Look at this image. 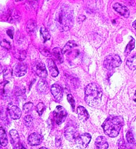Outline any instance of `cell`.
<instances>
[{
  "mask_svg": "<svg viewBox=\"0 0 136 149\" xmlns=\"http://www.w3.org/2000/svg\"><path fill=\"white\" fill-rule=\"evenodd\" d=\"M74 22V13L72 8L67 5L61 6L55 17L56 25L58 30L61 32L70 30Z\"/></svg>",
  "mask_w": 136,
  "mask_h": 149,
  "instance_id": "6da1fadb",
  "label": "cell"
},
{
  "mask_svg": "<svg viewBox=\"0 0 136 149\" xmlns=\"http://www.w3.org/2000/svg\"><path fill=\"white\" fill-rule=\"evenodd\" d=\"M102 91L96 83H91L85 88V101L91 107H97L101 102Z\"/></svg>",
  "mask_w": 136,
  "mask_h": 149,
  "instance_id": "7a4b0ae2",
  "label": "cell"
},
{
  "mask_svg": "<svg viewBox=\"0 0 136 149\" xmlns=\"http://www.w3.org/2000/svg\"><path fill=\"white\" fill-rule=\"evenodd\" d=\"M123 123L124 120L121 116H110L105 120L102 126L105 134L110 137H116L119 134Z\"/></svg>",
  "mask_w": 136,
  "mask_h": 149,
  "instance_id": "3957f363",
  "label": "cell"
},
{
  "mask_svg": "<svg viewBox=\"0 0 136 149\" xmlns=\"http://www.w3.org/2000/svg\"><path fill=\"white\" fill-rule=\"evenodd\" d=\"M64 134L67 140L70 141H75L78 136V128L77 123L72 120L68 122L64 128Z\"/></svg>",
  "mask_w": 136,
  "mask_h": 149,
  "instance_id": "277c9868",
  "label": "cell"
},
{
  "mask_svg": "<svg viewBox=\"0 0 136 149\" xmlns=\"http://www.w3.org/2000/svg\"><path fill=\"white\" fill-rule=\"evenodd\" d=\"M121 64V60L119 55L111 54L108 55L105 59L103 65L108 70H112L119 67Z\"/></svg>",
  "mask_w": 136,
  "mask_h": 149,
  "instance_id": "5b68a950",
  "label": "cell"
},
{
  "mask_svg": "<svg viewBox=\"0 0 136 149\" xmlns=\"http://www.w3.org/2000/svg\"><path fill=\"white\" fill-rule=\"evenodd\" d=\"M32 70L33 72L41 78H46L47 76V71L45 64L40 61H35L32 64Z\"/></svg>",
  "mask_w": 136,
  "mask_h": 149,
  "instance_id": "8992f818",
  "label": "cell"
},
{
  "mask_svg": "<svg viewBox=\"0 0 136 149\" xmlns=\"http://www.w3.org/2000/svg\"><path fill=\"white\" fill-rule=\"evenodd\" d=\"M53 116L56 123L60 125L65 120L67 116V112L63 107L57 106L53 112Z\"/></svg>",
  "mask_w": 136,
  "mask_h": 149,
  "instance_id": "52a82bcc",
  "label": "cell"
},
{
  "mask_svg": "<svg viewBox=\"0 0 136 149\" xmlns=\"http://www.w3.org/2000/svg\"><path fill=\"white\" fill-rule=\"evenodd\" d=\"M91 140V136L90 134L85 133L78 136L75 140L76 144L77 147L80 148H86Z\"/></svg>",
  "mask_w": 136,
  "mask_h": 149,
  "instance_id": "ba28073f",
  "label": "cell"
},
{
  "mask_svg": "<svg viewBox=\"0 0 136 149\" xmlns=\"http://www.w3.org/2000/svg\"><path fill=\"white\" fill-rule=\"evenodd\" d=\"M28 65L24 63H17L12 68V73L17 77H22L25 76L27 72Z\"/></svg>",
  "mask_w": 136,
  "mask_h": 149,
  "instance_id": "9c48e42d",
  "label": "cell"
},
{
  "mask_svg": "<svg viewBox=\"0 0 136 149\" xmlns=\"http://www.w3.org/2000/svg\"><path fill=\"white\" fill-rule=\"evenodd\" d=\"M8 111L10 116L13 119H18L22 115L21 110L19 107L12 104H10L8 106Z\"/></svg>",
  "mask_w": 136,
  "mask_h": 149,
  "instance_id": "30bf717a",
  "label": "cell"
},
{
  "mask_svg": "<svg viewBox=\"0 0 136 149\" xmlns=\"http://www.w3.org/2000/svg\"><path fill=\"white\" fill-rule=\"evenodd\" d=\"M51 93L53 95L54 98H55L56 101L57 102L61 101L62 98V89L61 87L57 84H54L52 85L51 87Z\"/></svg>",
  "mask_w": 136,
  "mask_h": 149,
  "instance_id": "8fae6325",
  "label": "cell"
},
{
  "mask_svg": "<svg viewBox=\"0 0 136 149\" xmlns=\"http://www.w3.org/2000/svg\"><path fill=\"white\" fill-rule=\"evenodd\" d=\"M113 8L116 12H117L121 16L125 18L129 17L130 14V11L126 6L119 3H115L113 6Z\"/></svg>",
  "mask_w": 136,
  "mask_h": 149,
  "instance_id": "7c38bea8",
  "label": "cell"
},
{
  "mask_svg": "<svg viewBox=\"0 0 136 149\" xmlns=\"http://www.w3.org/2000/svg\"><path fill=\"white\" fill-rule=\"evenodd\" d=\"M28 141L29 144L32 146H38L40 144L42 141V136L37 133H32L29 136Z\"/></svg>",
  "mask_w": 136,
  "mask_h": 149,
  "instance_id": "4fadbf2b",
  "label": "cell"
},
{
  "mask_svg": "<svg viewBox=\"0 0 136 149\" xmlns=\"http://www.w3.org/2000/svg\"><path fill=\"white\" fill-rule=\"evenodd\" d=\"M10 134L11 137V143L14 148H21L20 147V139L18 132L16 130L12 129L10 132Z\"/></svg>",
  "mask_w": 136,
  "mask_h": 149,
  "instance_id": "5bb4252c",
  "label": "cell"
},
{
  "mask_svg": "<svg viewBox=\"0 0 136 149\" xmlns=\"http://www.w3.org/2000/svg\"><path fill=\"white\" fill-rule=\"evenodd\" d=\"M47 63L51 76L54 77H57L58 75L59 72L54 61L51 58H48L47 59Z\"/></svg>",
  "mask_w": 136,
  "mask_h": 149,
  "instance_id": "9a60e30c",
  "label": "cell"
},
{
  "mask_svg": "<svg viewBox=\"0 0 136 149\" xmlns=\"http://www.w3.org/2000/svg\"><path fill=\"white\" fill-rule=\"evenodd\" d=\"M37 90L40 94H46L49 91L47 82L44 79H40L37 84Z\"/></svg>",
  "mask_w": 136,
  "mask_h": 149,
  "instance_id": "2e32d148",
  "label": "cell"
},
{
  "mask_svg": "<svg viewBox=\"0 0 136 149\" xmlns=\"http://www.w3.org/2000/svg\"><path fill=\"white\" fill-rule=\"evenodd\" d=\"M95 146L99 149H106L108 148L109 145L106 139L104 136H99L95 140Z\"/></svg>",
  "mask_w": 136,
  "mask_h": 149,
  "instance_id": "e0dca14e",
  "label": "cell"
},
{
  "mask_svg": "<svg viewBox=\"0 0 136 149\" xmlns=\"http://www.w3.org/2000/svg\"><path fill=\"white\" fill-rule=\"evenodd\" d=\"M77 113H78V116L80 120H81V121H83L84 122H86L90 117L89 113H88L87 110L83 107L80 106L78 107Z\"/></svg>",
  "mask_w": 136,
  "mask_h": 149,
  "instance_id": "ac0fdd59",
  "label": "cell"
},
{
  "mask_svg": "<svg viewBox=\"0 0 136 149\" xmlns=\"http://www.w3.org/2000/svg\"><path fill=\"white\" fill-rule=\"evenodd\" d=\"M52 54L60 63L63 62V53L59 47H55L52 50Z\"/></svg>",
  "mask_w": 136,
  "mask_h": 149,
  "instance_id": "d6986e66",
  "label": "cell"
},
{
  "mask_svg": "<svg viewBox=\"0 0 136 149\" xmlns=\"http://www.w3.org/2000/svg\"><path fill=\"white\" fill-rule=\"evenodd\" d=\"M126 64L131 70H135L136 69V54L128 58Z\"/></svg>",
  "mask_w": 136,
  "mask_h": 149,
  "instance_id": "ffe728a7",
  "label": "cell"
},
{
  "mask_svg": "<svg viewBox=\"0 0 136 149\" xmlns=\"http://www.w3.org/2000/svg\"><path fill=\"white\" fill-rule=\"evenodd\" d=\"M0 138H1V145L4 147L6 146L8 143V137L5 130L2 127H1V129H0Z\"/></svg>",
  "mask_w": 136,
  "mask_h": 149,
  "instance_id": "44dd1931",
  "label": "cell"
},
{
  "mask_svg": "<svg viewBox=\"0 0 136 149\" xmlns=\"http://www.w3.org/2000/svg\"><path fill=\"white\" fill-rule=\"evenodd\" d=\"M77 46V45L76 43L74 41H69V42H67V44L64 46V48L62 50V52L63 54L67 53V52H70L74 47Z\"/></svg>",
  "mask_w": 136,
  "mask_h": 149,
  "instance_id": "7402d4cb",
  "label": "cell"
},
{
  "mask_svg": "<svg viewBox=\"0 0 136 149\" xmlns=\"http://www.w3.org/2000/svg\"><path fill=\"white\" fill-rule=\"evenodd\" d=\"M40 35L43 39L44 43H45L46 42H47V40H49L50 39V37H51L50 35L46 28H45L44 27L41 28L40 30Z\"/></svg>",
  "mask_w": 136,
  "mask_h": 149,
  "instance_id": "603a6c76",
  "label": "cell"
},
{
  "mask_svg": "<svg viewBox=\"0 0 136 149\" xmlns=\"http://www.w3.org/2000/svg\"><path fill=\"white\" fill-rule=\"evenodd\" d=\"M135 47V40L134 38H131V40L129 42L128 45H127L125 51H124V54L125 55H128L130 53L132 50L134 49Z\"/></svg>",
  "mask_w": 136,
  "mask_h": 149,
  "instance_id": "cb8c5ba5",
  "label": "cell"
},
{
  "mask_svg": "<svg viewBox=\"0 0 136 149\" xmlns=\"http://www.w3.org/2000/svg\"><path fill=\"white\" fill-rule=\"evenodd\" d=\"M14 56L16 58L19 60L21 61H22L25 60L26 56V53L25 51L23 50H17L14 53Z\"/></svg>",
  "mask_w": 136,
  "mask_h": 149,
  "instance_id": "d4e9b609",
  "label": "cell"
},
{
  "mask_svg": "<svg viewBox=\"0 0 136 149\" xmlns=\"http://www.w3.org/2000/svg\"><path fill=\"white\" fill-rule=\"evenodd\" d=\"M7 15V19L8 20L11 21L13 20V21L17 20L19 18V15H18L17 13L15 11V10H11L10 11V13Z\"/></svg>",
  "mask_w": 136,
  "mask_h": 149,
  "instance_id": "484cf974",
  "label": "cell"
},
{
  "mask_svg": "<svg viewBox=\"0 0 136 149\" xmlns=\"http://www.w3.org/2000/svg\"><path fill=\"white\" fill-rule=\"evenodd\" d=\"M36 26V22L33 20L29 21L26 24V31L29 33H32Z\"/></svg>",
  "mask_w": 136,
  "mask_h": 149,
  "instance_id": "4316f807",
  "label": "cell"
},
{
  "mask_svg": "<svg viewBox=\"0 0 136 149\" xmlns=\"http://www.w3.org/2000/svg\"><path fill=\"white\" fill-rule=\"evenodd\" d=\"M24 123L28 127H32L33 126V118L30 115L25 116L24 118Z\"/></svg>",
  "mask_w": 136,
  "mask_h": 149,
  "instance_id": "83f0119b",
  "label": "cell"
},
{
  "mask_svg": "<svg viewBox=\"0 0 136 149\" xmlns=\"http://www.w3.org/2000/svg\"><path fill=\"white\" fill-rule=\"evenodd\" d=\"M33 106V103H32V102H28V103L25 104L23 106L24 112L25 113H29L32 109Z\"/></svg>",
  "mask_w": 136,
  "mask_h": 149,
  "instance_id": "f1b7e54d",
  "label": "cell"
},
{
  "mask_svg": "<svg viewBox=\"0 0 136 149\" xmlns=\"http://www.w3.org/2000/svg\"><path fill=\"white\" fill-rule=\"evenodd\" d=\"M39 51L40 53H42L43 56H46V57H50L51 56V53L50 51L46 48V47L42 46L39 47Z\"/></svg>",
  "mask_w": 136,
  "mask_h": 149,
  "instance_id": "f546056e",
  "label": "cell"
},
{
  "mask_svg": "<svg viewBox=\"0 0 136 149\" xmlns=\"http://www.w3.org/2000/svg\"><path fill=\"white\" fill-rule=\"evenodd\" d=\"M44 109H45V106L42 102H40L37 105L36 111L38 114L39 115V116H41L42 115L43 111H44Z\"/></svg>",
  "mask_w": 136,
  "mask_h": 149,
  "instance_id": "4dcf8cb0",
  "label": "cell"
},
{
  "mask_svg": "<svg viewBox=\"0 0 136 149\" xmlns=\"http://www.w3.org/2000/svg\"><path fill=\"white\" fill-rule=\"evenodd\" d=\"M126 139L128 142L130 144H134L135 143V140L133 137V134L130 132H128L126 134Z\"/></svg>",
  "mask_w": 136,
  "mask_h": 149,
  "instance_id": "1f68e13d",
  "label": "cell"
},
{
  "mask_svg": "<svg viewBox=\"0 0 136 149\" xmlns=\"http://www.w3.org/2000/svg\"><path fill=\"white\" fill-rule=\"evenodd\" d=\"M67 100H68V101H69V103L70 104L73 110L74 111V108H75V101H74V99L73 95L71 94H69V95H67Z\"/></svg>",
  "mask_w": 136,
  "mask_h": 149,
  "instance_id": "d6a6232c",
  "label": "cell"
},
{
  "mask_svg": "<svg viewBox=\"0 0 136 149\" xmlns=\"http://www.w3.org/2000/svg\"><path fill=\"white\" fill-rule=\"evenodd\" d=\"M12 74H13L12 73V70H11L10 68H6L4 72V77L6 79V78H9V77H11Z\"/></svg>",
  "mask_w": 136,
  "mask_h": 149,
  "instance_id": "836d02e7",
  "label": "cell"
},
{
  "mask_svg": "<svg viewBox=\"0 0 136 149\" xmlns=\"http://www.w3.org/2000/svg\"><path fill=\"white\" fill-rule=\"evenodd\" d=\"M25 89L23 90L22 88H20L19 87H17L16 89L15 90V94L17 96H19V95H24L25 94Z\"/></svg>",
  "mask_w": 136,
  "mask_h": 149,
  "instance_id": "e575fe53",
  "label": "cell"
},
{
  "mask_svg": "<svg viewBox=\"0 0 136 149\" xmlns=\"http://www.w3.org/2000/svg\"><path fill=\"white\" fill-rule=\"evenodd\" d=\"M1 45L2 46H3L4 47H5V48H6V49H10L11 47V45H10V42H8V41H7V40H5V39H4V40L1 42Z\"/></svg>",
  "mask_w": 136,
  "mask_h": 149,
  "instance_id": "d590c367",
  "label": "cell"
},
{
  "mask_svg": "<svg viewBox=\"0 0 136 149\" xmlns=\"http://www.w3.org/2000/svg\"><path fill=\"white\" fill-rule=\"evenodd\" d=\"M56 146L57 147H58L61 145V138L60 137H58L57 136L56 137Z\"/></svg>",
  "mask_w": 136,
  "mask_h": 149,
  "instance_id": "8d00e7d4",
  "label": "cell"
},
{
  "mask_svg": "<svg viewBox=\"0 0 136 149\" xmlns=\"http://www.w3.org/2000/svg\"><path fill=\"white\" fill-rule=\"evenodd\" d=\"M7 33L8 35L11 39H13V31H12V30H11V29H8V30H7Z\"/></svg>",
  "mask_w": 136,
  "mask_h": 149,
  "instance_id": "74e56055",
  "label": "cell"
},
{
  "mask_svg": "<svg viewBox=\"0 0 136 149\" xmlns=\"http://www.w3.org/2000/svg\"><path fill=\"white\" fill-rule=\"evenodd\" d=\"M133 28H134L135 29V31H136V20L133 22Z\"/></svg>",
  "mask_w": 136,
  "mask_h": 149,
  "instance_id": "f35d334b",
  "label": "cell"
},
{
  "mask_svg": "<svg viewBox=\"0 0 136 149\" xmlns=\"http://www.w3.org/2000/svg\"><path fill=\"white\" fill-rule=\"evenodd\" d=\"M133 100L134 101V102H136V92H135V94H134V95Z\"/></svg>",
  "mask_w": 136,
  "mask_h": 149,
  "instance_id": "ab89813d",
  "label": "cell"
},
{
  "mask_svg": "<svg viewBox=\"0 0 136 149\" xmlns=\"http://www.w3.org/2000/svg\"><path fill=\"white\" fill-rule=\"evenodd\" d=\"M14 1L16 2H19V1H22L23 0H14Z\"/></svg>",
  "mask_w": 136,
  "mask_h": 149,
  "instance_id": "60d3db41",
  "label": "cell"
},
{
  "mask_svg": "<svg viewBox=\"0 0 136 149\" xmlns=\"http://www.w3.org/2000/svg\"><path fill=\"white\" fill-rule=\"evenodd\" d=\"M41 148H46V147H42L40 148V149H41Z\"/></svg>",
  "mask_w": 136,
  "mask_h": 149,
  "instance_id": "b9f144b4",
  "label": "cell"
}]
</instances>
